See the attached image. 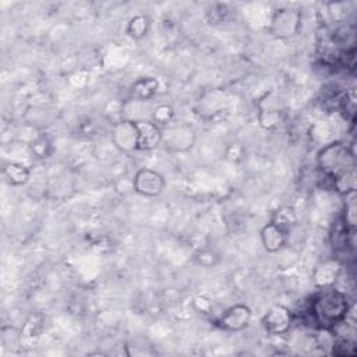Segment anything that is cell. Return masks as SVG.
Here are the masks:
<instances>
[{"label":"cell","instance_id":"obj_1","mask_svg":"<svg viewBox=\"0 0 357 357\" xmlns=\"http://www.w3.org/2000/svg\"><path fill=\"white\" fill-rule=\"evenodd\" d=\"M317 160L335 191L343 195L356 191V156L351 146L342 141L332 142L319 151Z\"/></svg>","mask_w":357,"mask_h":357},{"label":"cell","instance_id":"obj_2","mask_svg":"<svg viewBox=\"0 0 357 357\" xmlns=\"http://www.w3.org/2000/svg\"><path fill=\"white\" fill-rule=\"evenodd\" d=\"M350 303L342 290L335 286L318 289L312 296L308 307V315L312 325L318 329H332L343 321L350 312Z\"/></svg>","mask_w":357,"mask_h":357},{"label":"cell","instance_id":"obj_3","mask_svg":"<svg viewBox=\"0 0 357 357\" xmlns=\"http://www.w3.org/2000/svg\"><path fill=\"white\" fill-rule=\"evenodd\" d=\"M301 26V13L293 7H283L275 11L271 20V33L279 39L294 36Z\"/></svg>","mask_w":357,"mask_h":357},{"label":"cell","instance_id":"obj_4","mask_svg":"<svg viewBox=\"0 0 357 357\" xmlns=\"http://www.w3.org/2000/svg\"><path fill=\"white\" fill-rule=\"evenodd\" d=\"M262 325L265 331L273 336L286 335L293 325V314L282 304L272 305L264 315Z\"/></svg>","mask_w":357,"mask_h":357},{"label":"cell","instance_id":"obj_5","mask_svg":"<svg viewBox=\"0 0 357 357\" xmlns=\"http://www.w3.org/2000/svg\"><path fill=\"white\" fill-rule=\"evenodd\" d=\"M165 188V178L152 169H139L132 178V190L144 197H156Z\"/></svg>","mask_w":357,"mask_h":357},{"label":"cell","instance_id":"obj_6","mask_svg":"<svg viewBox=\"0 0 357 357\" xmlns=\"http://www.w3.org/2000/svg\"><path fill=\"white\" fill-rule=\"evenodd\" d=\"M195 139L194 130L190 126H174L162 131V144L170 151H187Z\"/></svg>","mask_w":357,"mask_h":357},{"label":"cell","instance_id":"obj_7","mask_svg":"<svg viewBox=\"0 0 357 357\" xmlns=\"http://www.w3.org/2000/svg\"><path fill=\"white\" fill-rule=\"evenodd\" d=\"M137 127L132 120H121L114 123L112 128V141L123 152H131L137 149Z\"/></svg>","mask_w":357,"mask_h":357},{"label":"cell","instance_id":"obj_8","mask_svg":"<svg viewBox=\"0 0 357 357\" xmlns=\"http://www.w3.org/2000/svg\"><path fill=\"white\" fill-rule=\"evenodd\" d=\"M251 310L244 304H236L226 310L220 318L218 319V324L222 329L230 331V332H238L248 326L251 321Z\"/></svg>","mask_w":357,"mask_h":357},{"label":"cell","instance_id":"obj_9","mask_svg":"<svg viewBox=\"0 0 357 357\" xmlns=\"http://www.w3.org/2000/svg\"><path fill=\"white\" fill-rule=\"evenodd\" d=\"M137 127V149L152 151L162 144V130L152 120H134Z\"/></svg>","mask_w":357,"mask_h":357},{"label":"cell","instance_id":"obj_10","mask_svg":"<svg viewBox=\"0 0 357 357\" xmlns=\"http://www.w3.org/2000/svg\"><path fill=\"white\" fill-rule=\"evenodd\" d=\"M340 273H342V262L337 261L336 258H331L317 265L312 273V280L318 289L331 287V286H335V283L340 278Z\"/></svg>","mask_w":357,"mask_h":357},{"label":"cell","instance_id":"obj_11","mask_svg":"<svg viewBox=\"0 0 357 357\" xmlns=\"http://www.w3.org/2000/svg\"><path fill=\"white\" fill-rule=\"evenodd\" d=\"M287 231L280 229L273 222L265 225L261 230V241L268 252L279 251L287 241Z\"/></svg>","mask_w":357,"mask_h":357},{"label":"cell","instance_id":"obj_12","mask_svg":"<svg viewBox=\"0 0 357 357\" xmlns=\"http://www.w3.org/2000/svg\"><path fill=\"white\" fill-rule=\"evenodd\" d=\"M156 92H158V81L151 77L137 79L130 88L131 98L137 100H148Z\"/></svg>","mask_w":357,"mask_h":357},{"label":"cell","instance_id":"obj_13","mask_svg":"<svg viewBox=\"0 0 357 357\" xmlns=\"http://www.w3.org/2000/svg\"><path fill=\"white\" fill-rule=\"evenodd\" d=\"M3 174L8 183L14 185H22L29 180V169L17 162H8L3 167Z\"/></svg>","mask_w":357,"mask_h":357},{"label":"cell","instance_id":"obj_14","mask_svg":"<svg viewBox=\"0 0 357 357\" xmlns=\"http://www.w3.org/2000/svg\"><path fill=\"white\" fill-rule=\"evenodd\" d=\"M275 225H278L280 229H283L284 231H290L291 227L296 225L297 222V216H296V212L293 208L290 206H282L279 208L273 216H272V220Z\"/></svg>","mask_w":357,"mask_h":357},{"label":"cell","instance_id":"obj_15","mask_svg":"<svg viewBox=\"0 0 357 357\" xmlns=\"http://www.w3.org/2000/svg\"><path fill=\"white\" fill-rule=\"evenodd\" d=\"M344 195H346L347 201L344 202V208H343V213H342L340 220L347 227L356 229V219H357V215H356V211H357V206H356V191H351V192L344 194Z\"/></svg>","mask_w":357,"mask_h":357},{"label":"cell","instance_id":"obj_16","mask_svg":"<svg viewBox=\"0 0 357 357\" xmlns=\"http://www.w3.org/2000/svg\"><path fill=\"white\" fill-rule=\"evenodd\" d=\"M149 28V22L148 18L145 15H135L134 18H131V21L128 22L127 26V32L130 36H132L134 39H141L146 35Z\"/></svg>","mask_w":357,"mask_h":357},{"label":"cell","instance_id":"obj_17","mask_svg":"<svg viewBox=\"0 0 357 357\" xmlns=\"http://www.w3.org/2000/svg\"><path fill=\"white\" fill-rule=\"evenodd\" d=\"M173 119V109L169 105H159L152 112V121L158 126H165Z\"/></svg>","mask_w":357,"mask_h":357},{"label":"cell","instance_id":"obj_18","mask_svg":"<svg viewBox=\"0 0 357 357\" xmlns=\"http://www.w3.org/2000/svg\"><path fill=\"white\" fill-rule=\"evenodd\" d=\"M49 141L45 138V137H40L38 138L33 144H32V153L36 156V158H45L47 155V149H49Z\"/></svg>","mask_w":357,"mask_h":357},{"label":"cell","instance_id":"obj_19","mask_svg":"<svg viewBox=\"0 0 357 357\" xmlns=\"http://www.w3.org/2000/svg\"><path fill=\"white\" fill-rule=\"evenodd\" d=\"M201 301H202V303H199V300L195 298V304H199L198 310H201L202 312H206V311L209 310V307H211V303H209V300L205 298V297H201Z\"/></svg>","mask_w":357,"mask_h":357}]
</instances>
